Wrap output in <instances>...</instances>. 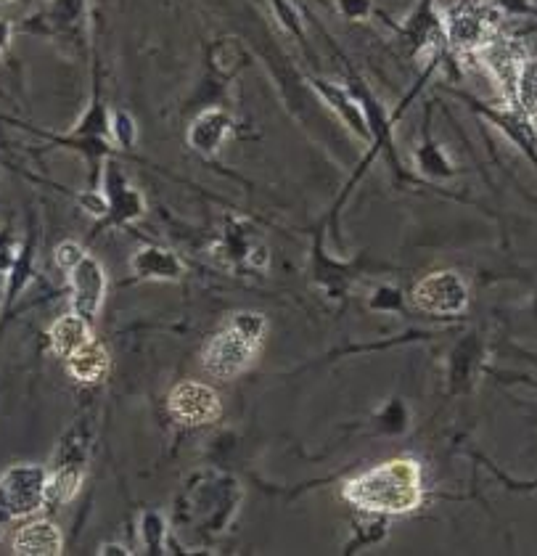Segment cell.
I'll list each match as a JSON object with an SVG mask.
<instances>
[{
  "label": "cell",
  "instance_id": "6da1fadb",
  "mask_svg": "<svg viewBox=\"0 0 537 556\" xmlns=\"http://www.w3.org/2000/svg\"><path fill=\"white\" fill-rule=\"evenodd\" d=\"M342 498L352 509L371 517H403L424 504V466L416 459L381 461L366 472L347 477Z\"/></svg>",
  "mask_w": 537,
  "mask_h": 556
},
{
  "label": "cell",
  "instance_id": "7a4b0ae2",
  "mask_svg": "<svg viewBox=\"0 0 537 556\" xmlns=\"http://www.w3.org/2000/svg\"><path fill=\"white\" fill-rule=\"evenodd\" d=\"M268 334V321L262 313L239 310L228 316L225 326L207 339L202 347V366L212 379H236L252 366Z\"/></svg>",
  "mask_w": 537,
  "mask_h": 556
},
{
  "label": "cell",
  "instance_id": "3957f363",
  "mask_svg": "<svg viewBox=\"0 0 537 556\" xmlns=\"http://www.w3.org/2000/svg\"><path fill=\"white\" fill-rule=\"evenodd\" d=\"M48 474L40 464H16L0 474V514L24 519L48 506Z\"/></svg>",
  "mask_w": 537,
  "mask_h": 556
},
{
  "label": "cell",
  "instance_id": "277c9868",
  "mask_svg": "<svg viewBox=\"0 0 537 556\" xmlns=\"http://www.w3.org/2000/svg\"><path fill=\"white\" fill-rule=\"evenodd\" d=\"M411 300L418 310L429 316L455 318L469 310L471 289L458 271H434L418 278Z\"/></svg>",
  "mask_w": 537,
  "mask_h": 556
},
{
  "label": "cell",
  "instance_id": "5b68a950",
  "mask_svg": "<svg viewBox=\"0 0 537 556\" xmlns=\"http://www.w3.org/2000/svg\"><path fill=\"white\" fill-rule=\"evenodd\" d=\"M167 408H170L172 419L180 421L183 427H204L223 414V403H220L215 387L204 382H191V379L172 387Z\"/></svg>",
  "mask_w": 537,
  "mask_h": 556
},
{
  "label": "cell",
  "instance_id": "8992f818",
  "mask_svg": "<svg viewBox=\"0 0 537 556\" xmlns=\"http://www.w3.org/2000/svg\"><path fill=\"white\" fill-rule=\"evenodd\" d=\"M69 281V302H72V310H77L80 316L93 318L101 313L106 302V289H109V278H106L104 265L101 260L93 255H85L80 263L67 273Z\"/></svg>",
  "mask_w": 537,
  "mask_h": 556
},
{
  "label": "cell",
  "instance_id": "52a82bcc",
  "mask_svg": "<svg viewBox=\"0 0 537 556\" xmlns=\"http://www.w3.org/2000/svg\"><path fill=\"white\" fill-rule=\"evenodd\" d=\"M11 554L16 556H59L64 554V533L51 519L24 522L11 538Z\"/></svg>",
  "mask_w": 537,
  "mask_h": 556
},
{
  "label": "cell",
  "instance_id": "ba28073f",
  "mask_svg": "<svg viewBox=\"0 0 537 556\" xmlns=\"http://www.w3.org/2000/svg\"><path fill=\"white\" fill-rule=\"evenodd\" d=\"M130 271L138 281H180L186 265L172 249L146 244L130 257Z\"/></svg>",
  "mask_w": 537,
  "mask_h": 556
},
{
  "label": "cell",
  "instance_id": "9c48e42d",
  "mask_svg": "<svg viewBox=\"0 0 537 556\" xmlns=\"http://www.w3.org/2000/svg\"><path fill=\"white\" fill-rule=\"evenodd\" d=\"M106 202H109V210H106V223L109 226H122V223H130V220L141 218L146 212V202L138 188H130L122 175L117 173V167H109L106 173Z\"/></svg>",
  "mask_w": 537,
  "mask_h": 556
},
{
  "label": "cell",
  "instance_id": "30bf717a",
  "mask_svg": "<svg viewBox=\"0 0 537 556\" xmlns=\"http://www.w3.org/2000/svg\"><path fill=\"white\" fill-rule=\"evenodd\" d=\"M112 371V355L98 339L85 342L67 358V374L80 384H101Z\"/></svg>",
  "mask_w": 537,
  "mask_h": 556
},
{
  "label": "cell",
  "instance_id": "8fae6325",
  "mask_svg": "<svg viewBox=\"0 0 537 556\" xmlns=\"http://www.w3.org/2000/svg\"><path fill=\"white\" fill-rule=\"evenodd\" d=\"M93 339V329H90V318L80 316L77 310H69L64 316H59L51 324L48 331V342H51V353L59 355L67 361L69 355L80 350L85 342Z\"/></svg>",
  "mask_w": 537,
  "mask_h": 556
},
{
  "label": "cell",
  "instance_id": "7c38bea8",
  "mask_svg": "<svg viewBox=\"0 0 537 556\" xmlns=\"http://www.w3.org/2000/svg\"><path fill=\"white\" fill-rule=\"evenodd\" d=\"M85 482V459L69 456L48 474V506H64L80 493Z\"/></svg>",
  "mask_w": 537,
  "mask_h": 556
},
{
  "label": "cell",
  "instance_id": "4fadbf2b",
  "mask_svg": "<svg viewBox=\"0 0 537 556\" xmlns=\"http://www.w3.org/2000/svg\"><path fill=\"white\" fill-rule=\"evenodd\" d=\"M231 128L233 122L228 114L220 112V109H209V112H204L202 117L191 125V130H188V143H191L196 151H202L204 157H212V154L223 146Z\"/></svg>",
  "mask_w": 537,
  "mask_h": 556
},
{
  "label": "cell",
  "instance_id": "5bb4252c",
  "mask_svg": "<svg viewBox=\"0 0 537 556\" xmlns=\"http://www.w3.org/2000/svg\"><path fill=\"white\" fill-rule=\"evenodd\" d=\"M260 244V239H254L252 231H247V226L241 220H231L225 231L220 233V239L212 247V255L220 257L223 263L236 265V268H247L249 255L252 249Z\"/></svg>",
  "mask_w": 537,
  "mask_h": 556
},
{
  "label": "cell",
  "instance_id": "9a60e30c",
  "mask_svg": "<svg viewBox=\"0 0 537 556\" xmlns=\"http://www.w3.org/2000/svg\"><path fill=\"white\" fill-rule=\"evenodd\" d=\"M448 32L455 46L471 48V51H482V48L493 40L490 24L479 14H458L453 22H450Z\"/></svg>",
  "mask_w": 537,
  "mask_h": 556
},
{
  "label": "cell",
  "instance_id": "2e32d148",
  "mask_svg": "<svg viewBox=\"0 0 537 556\" xmlns=\"http://www.w3.org/2000/svg\"><path fill=\"white\" fill-rule=\"evenodd\" d=\"M511 101L524 117H537V56H524L516 69Z\"/></svg>",
  "mask_w": 537,
  "mask_h": 556
},
{
  "label": "cell",
  "instance_id": "e0dca14e",
  "mask_svg": "<svg viewBox=\"0 0 537 556\" xmlns=\"http://www.w3.org/2000/svg\"><path fill=\"white\" fill-rule=\"evenodd\" d=\"M315 88L321 91V96L329 101L331 106H334L336 112L342 114V120L350 125L358 136L366 138L368 130H366V117H363V112H360V106L352 101L350 96H347V91H339V88H334V85L329 83H315Z\"/></svg>",
  "mask_w": 537,
  "mask_h": 556
},
{
  "label": "cell",
  "instance_id": "ac0fdd59",
  "mask_svg": "<svg viewBox=\"0 0 537 556\" xmlns=\"http://www.w3.org/2000/svg\"><path fill=\"white\" fill-rule=\"evenodd\" d=\"M165 538H167L165 517L157 514V511H146V514L141 517L143 549L149 551V554H167Z\"/></svg>",
  "mask_w": 537,
  "mask_h": 556
},
{
  "label": "cell",
  "instance_id": "d6986e66",
  "mask_svg": "<svg viewBox=\"0 0 537 556\" xmlns=\"http://www.w3.org/2000/svg\"><path fill=\"white\" fill-rule=\"evenodd\" d=\"M408 421H411V414H408L403 400H389L387 406L376 414V427H379L381 432H389V435L405 432Z\"/></svg>",
  "mask_w": 537,
  "mask_h": 556
},
{
  "label": "cell",
  "instance_id": "ffe728a7",
  "mask_svg": "<svg viewBox=\"0 0 537 556\" xmlns=\"http://www.w3.org/2000/svg\"><path fill=\"white\" fill-rule=\"evenodd\" d=\"M416 159L421 173L434 175V178H448V175H453V167H450V162L445 159V154H440L437 146H432V143H426L424 149L416 154Z\"/></svg>",
  "mask_w": 537,
  "mask_h": 556
},
{
  "label": "cell",
  "instance_id": "44dd1931",
  "mask_svg": "<svg viewBox=\"0 0 537 556\" xmlns=\"http://www.w3.org/2000/svg\"><path fill=\"white\" fill-rule=\"evenodd\" d=\"M85 255H88V249H85L80 241L64 239L56 244V249H53V263H56V268H61L64 273H69Z\"/></svg>",
  "mask_w": 537,
  "mask_h": 556
},
{
  "label": "cell",
  "instance_id": "7402d4cb",
  "mask_svg": "<svg viewBox=\"0 0 537 556\" xmlns=\"http://www.w3.org/2000/svg\"><path fill=\"white\" fill-rule=\"evenodd\" d=\"M371 308L381 310V313H400V308H403V292L397 286L381 284L371 294Z\"/></svg>",
  "mask_w": 537,
  "mask_h": 556
},
{
  "label": "cell",
  "instance_id": "603a6c76",
  "mask_svg": "<svg viewBox=\"0 0 537 556\" xmlns=\"http://www.w3.org/2000/svg\"><path fill=\"white\" fill-rule=\"evenodd\" d=\"M112 138L120 146H130L135 141V125L125 112H117L112 117Z\"/></svg>",
  "mask_w": 537,
  "mask_h": 556
},
{
  "label": "cell",
  "instance_id": "cb8c5ba5",
  "mask_svg": "<svg viewBox=\"0 0 537 556\" xmlns=\"http://www.w3.org/2000/svg\"><path fill=\"white\" fill-rule=\"evenodd\" d=\"M339 8H342V14L347 16H363L368 14V0H339Z\"/></svg>",
  "mask_w": 537,
  "mask_h": 556
},
{
  "label": "cell",
  "instance_id": "d4e9b609",
  "mask_svg": "<svg viewBox=\"0 0 537 556\" xmlns=\"http://www.w3.org/2000/svg\"><path fill=\"white\" fill-rule=\"evenodd\" d=\"M11 40H14V24L0 16V56L11 48Z\"/></svg>",
  "mask_w": 537,
  "mask_h": 556
},
{
  "label": "cell",
  "instance_id": "484cf974",
  "mask_svg": "<svg viewBox=\"0 0 537 556\" xmlns=\"http://www.w3.org/2000/svg\"><path fill=\"white\" fill-rule=\"evenodd\" d=\"M98 556H106V554H120V556H127V554H133V551H127L122 543H101L98 546V551H96Z\"/></svg>",
  "mask_w": 537,
  "mask_h": 556
},
{
  "label": "cell",
  "instance_id": "4316f807",
  "mask_svg": "<svg viewBox=\"0 0 537 556\" xmlns=\"http://www.w3.org/2000/svg\"><path fill=\"white\" fill-rule=\"evenodd\" d=\"M493 472L498 474L500 480L506 482V485H508V488H511V490H537V480H532V482H511V480H508V477H506V474H500L498 469H495V466H493Z\"/></svg>",
  "mask_w": 537,
  "mask_h": 556
},
{
  "label": "cell",
  "instance_id": "83f0119b",
  "mask_svg": "<svg viewBox=\"0 0 537 556\" xmlns=\"http://www.w3.org/2000/svg\"><path fill=\"white\" fill-rule=\"evenodd\" d=\"M8 3H14V0H0V6H8Z\"/></svg>",
  "mask_w": 537,
  "mask_h": 556
},
{
  "label": "cell",
  "instance_id": "f1b7e54d",
  "mask_svg": "<svg viewBox=\"0 0 537 556\" xmlns=\"http://www.w3.org/2000/svg\"><path fill=\"white\" fill-rule=\"evenodd\" d=\"M0 294H3V281H0Z\"/></svg>",
  "mask_w": 537,
  "mask_h": 556
}]
</instances>
